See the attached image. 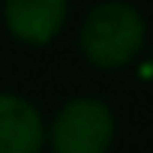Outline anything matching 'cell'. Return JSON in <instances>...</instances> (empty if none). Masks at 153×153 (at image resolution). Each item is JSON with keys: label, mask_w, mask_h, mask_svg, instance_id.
Wrapping results in <instances>:
<instances>
[{"label": "cell", "mask_w": 153, "mask_h": 153, "mask_svg": "<svg viewBox=\"0 0 153 153\" xmlns=\"http://www.w3.org/2000/svg\"><path fill=\"white\" fill-rule=\"evenodd\" d=\"M147 39L144 15L126 0H105L93 6L81 24V54L99 69H120L132 63Z\"/></svg>", "instance_id": "6da1fadb"}, {"label": "cell", "mask_w": 153, "mask_h": 153, "mask_svg": "<svg viewBox=\"0 0 153 153\" xmlns=\"http://www.w3.org/2000/svg\"><path fill=\"white\" fill-rule=\"evenodd\" d=\"M114 132V111L102 99L75 96L54 114L45 144H51V153H108Z\"/></svg>", "instance_id": "7a4b0ae2"}, {"label": "cell", "mask_w": 153, "mask_h": 153, "mask_svg": "<svg viewBox=\"0 0 153 153\" xmlns=\"http://www.w3.org/2000/svg\"><path fill=\"white\" fill-rule=\"evenodd\" d=\"M69 0H3V21L18 42L48 45L66 24Z\"/></svg>", "instance_id": "3957f363"}, {"label": "cell", "mask_w": 153, "mask_h": 153, "mask_svg": "<svg viewBox=\"0 0 153 153\" xmlns=\"http://www.w3.org/2000/svg\"><path fill=\"white\" fill-rule=\"evenodd\" d=\"M45 120L39 108L15 93H0V153H42Z\"/></svg>", "instance_id": "277c9868"}, {"label": "cell", "mask_w": 153, "mask_h": 153, "mask_svg": "<svg viewBox=\"0 0 153 153\" xmlns=\"http://www.w3.org/2000/svg\"><path fill=\"white\" fill-rule=\"evenodd\" d=\"M147 72H150V78H153V51H150V66H147Z\"/></svg>", "instance_id": "5b68a950"}]
</instances>
